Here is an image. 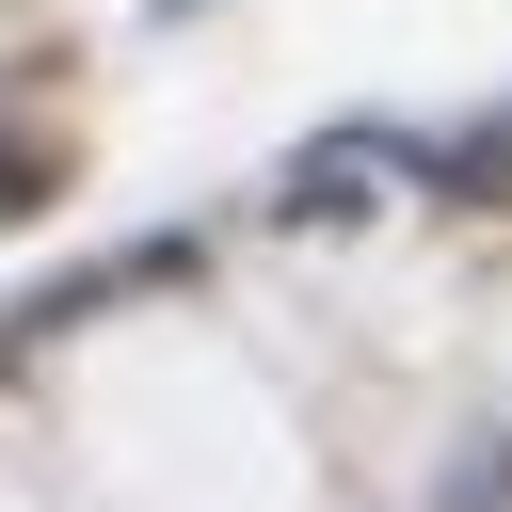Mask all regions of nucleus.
<instances>
[{"mask_svg": "<svg viewBox=\"0 0 512 512\" xmlns=\"http://www.w3.org/2000/svg\"><path fill=\"white\" fill-rule=\"evenodd\" d=\"M160 16H192V0H160Z\"/></svg>", "mask_w": 512, "mask_h": 512, "instance_id": "f257e3e1", "label": "nucleus"}]
</instances>
